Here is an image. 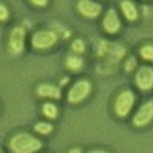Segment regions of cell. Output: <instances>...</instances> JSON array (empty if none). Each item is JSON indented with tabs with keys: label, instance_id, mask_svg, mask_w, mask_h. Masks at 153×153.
I'll return each instance as SVG.
<instances>
[{
	"label": "cell",
	"instance_id": "cell-8",
	"mask_svg": "<svg viewBox=\"0 0 153 153\" xmlns=\"http://www.w3.org/2000/svg\"><path fill=\"white\" fill-rule=\"evenodd\" d=\"M136 84L143 91H149L153 87V69L149 66L141 68L136 72Z\"/></svg>",
	"mask_w": 153,
	"mask_h": 153
},
{
	"label": "cell",
	"instance_id": "cell-12",
	"mask_svg": "<svg viewBox=\"0 0 153 153\" xmlns=\"http://www.w3.org/2000/svg\"><path fill=\"white\" fill-rule=\"evenodd\" d=\"M121 9H123V12H124L126 19H129V20H136L138 12H136L135 5L130 2V0H123V2H121Z\"/></svg>",
	"mask_w": 153,
	"mask_h": 153
},
{
	"label": "cell",
	"instance_id": "cell-10",
	"mask_svg": "<svg viewBox=\"0 0 153 153\" xmlns=\"http://www.w3.org/2000/svg\"><path fill=\"white\" fill-rule=\"evenodd\" d=\"M103 26L110 34H115L120 29V19H118V14L115 12V9H109L106 12L104 20H103Z\"/></svg>",
	"mask_w": 153,
	"mask_h": 153
},
{
	"label": "cell",
	"instance_id": "cell-15",
	"mask_svg": "<svg viewBox=\"0 0 153 153\" xmlns=\"http://www.w3.org/2000/svg\"><path fill=\"white\" fill-rule=\"evenodd\" d=\"M35 130H37L38 133L48 135V133L52 132V126L48 124V123H38V124H35Z\"/></svg>",
	"mask_w": 153,
	"mask_h": 153
},
{
	"label": "cell",
	"instance_id": "cell-23",
	"mask_svg": "<svg viewBox=\"0 0 153 153\" xmlns=\"http://www.w3.org/2000/svg\"><path fill=\"white\" fill-rule=\"evenodd\" d=\"M60 83H61V86H63V84H66V83H68V78H63Z\"/></svg>",
	"mask_w": 153,
	"mask_h": 153
},
{
	"label": "cell",
	"instance_id": "cell-11",
	"mask_svg": "<svg viewBox=\"0 0 153 153\" xmlns=\"http://www.w3.org/2000/svg\"><path fill=\"white\" fill-rule=\"evenodd\" d=\"M38 95L42 97H49V98H60V89L55 86H51V84H40L37 89Z\"/></svg>",
	"mask_w": 153,
	"mask_h": 153
},
{
	"label": "cell",
	"instance_id": "cell-9",
	"mask_svg": "<svg viewBox=\"0 0 153 153\" xmlns=\"http://www.w3.org/2000/svg\"><path fill=\"white\" fill-rule=\"evenodd\" d=\"M78 11L86 17H97L101 12V6L92 0H80L78 2Z\"/></svg>",
	"mask_w": 153,
	"mask_h": 153
},
{
	"label": "cell",
	"instance_id": "cell-17",
	"mask_svg": "<svg viewBox=\"0 0 153 153\" xmlns=\"http://www.w3.org/2000/svg\"><path fill=\"white\" fill-rule=\"evenodd\" d=\"M72 49L75 51V52H83V51H84V43H83V40H75V42L72 43Z\"/></svg>",
	"mask_w": 153,
	"mask_h": 153
},
{
	"label": "cell",
	"instance_id": "cell-19",
	"mask_svg": "<svg viewBox=\"0 0 153 153\" xmlns=\"http://www.w3.org/2000/svg\"><path fill=\"white\" fill-rule=\"evenodd\" d=\"M0 12H2V20H6L8 11H6V6H5V5H0Z\"/></svg>",
	"mask_w": 153,
	"mask_h": 153
},
{
	"label": "cell",
	"instance_id": "cell-1",
	"mask_svg": "<svg viewBox=\"0 0 153 153\" xmlns=\"http://www.w3.org/2000/svg\"><path fill=\"white\" fill-rule=\"evenodd\" d=\"M124 55H126V48L118 45V43H115V42L101 40L97 46V57H100L103 60V65H101L100 71L103 68L117 66Z\"/></svg>",
	"mask_w": 153,
	"mask_h": 153
},
{
	"label": "cell",
	"instance_id": "cell-16",
	"mask_svg": "<svg viewBox=\"0 0 153 153\" xmlns=\"http://www.w3.org/2000/svg\"><path fill=\"white\" fill-rule=\"evenodd\" d=\"M141 57L146 58V60H153V46L152 45L141 48Z\"/></svg>",
	"mask_w": 153,
	"mask_h": 153
},
{
	"label": "cell",
	"instance_id": "cell-6",
	"mask_svg": "<svg viewBox=\"0 0 153 153\" xmlns=\"http://www.w3.org/2000/svg\"><path fill=\"white\" fill-rule=\"evenodd\" d=\"M25 35H26V31L23 28H14L9 34V52L19 55L23 51V43H25Z\"/></svg>",
	"mask_w": 153,
	"mask_h": 153
},
{
	"label": "cell",
	"instance_id": "cell-3",
	"mask_svg": "<svg viewBox=\"0 0 153 153\" xmlns=\"http://www.w3.org/2000/svg\"><path fill=\"white\" fill-rule=\"evenodd\" d=\"M135 103V95L130 91H123L115 101V112L120 117H126L127 113L132 110V106Z\"/></svg>",
	"mask_w": 153,
	"mask_h": 153
},
{
	"label": "cell",
	"instance_id": "cell-4",
	"mask_svg": "<svg viewBox=\"0 0 153 153\" xmlns=\"http://www.w3.org/2000/svg\"><path fill=\"white\" fill-rule=\"evenodd\" d=\"M57 34L54 31H37L34 35H32V46L37 48V49H46V48H51L54 46L55 42H57Z\"/></svg>",
	"mask_w": 153,
	"mask_h": 153
},
{
	"label": "cell",
	"instance_id": "cell-21",
	"mask_svg": "<svg viewBox=\"0 0 153 153\" xmlns=\"http://www.w3.org/2000/svg\"><path fill=\"white\" fill-rule=\"evenodd\" d=\"M89 153H107L104 150H94V152H89Z\"/></svg>",
	"mask_w": 153,
	"mask_h": 153
},
{
	"label": "cell",
	"instance_id": "cell-13",
	"mask_svg": "<svg viewBox=\"0 0 153 153\" xmlns=\"http://www.w3.org/2000/svg\"><path fill=\"white\" fill-rule=\"evenodd\" d=\"M66 66L71 71H80L83 68V58L76 57V55H69L66 58Z\"/></svg>",
	"mask_w": 153,
	"mask_h": 153
},
{
	"label": "cell",
	"instance_id": "cell-7",
	"mask_svg": "<svg viewBox=\"0 0 153 153\" xmlns=\"http://www.w3.org/2000/svg\"><path fill=\"white\" fill-rule=\"evenodd\" d=\"M152 118H153V101H147L136 112L135 118H133V124L138 127H143V126L149 124L152 121Z\"/></svg>",
	"mask_w": 153,
	"mask_h": 153
},
{
	"label": "cell",
	"instance_id": "cell-14",
	"mask_svg": "<svg viewBox=\"0 0 153 153\" xmlns=\"http://www.w3.org/2000/svg\"><path fill=\"white\" fill-rule=\"evenodd\" d=\"M43 113L46 115L48 118H57V107L54 104L48 103V104L43 106Z\"/></svg>",
	"mask_w": 153,
	"mask_h": 153
},
{
	"label": "cell",
	"instance_id": "cell-22",
	"mask_svg": "<svg viewBox=\"0 0 153 153\" xmlns=\"http://www.w3.org/2000/svg\"><path fill=\"white\" fill-rule=\"evenodd\" d=\"M69 153H81V152H80V150H78V149H72V150H71V152H69Z\"/></svg>",
	"mask_w": 153,
	"mask_h": 153
},
{
	"label": "cell",
	"instance_id": "cell-18",
	"mask_svg": "<svg viewBox=\"0 0 153 153\" xmlns=\"http://www.w3.org/2000/svg\"><path fill=\"white\" fill-rule=\"evenodd\" d=\"M135 65H136V60H135V58H130L129 61L126 63V71H129V72H130V71L135 68Z\"/></svg>",
	"mask_w": 153,
	"mask_h": 153
},
{
	"label": "cell",
	"instance_id": "cell-20",
	"mask_svg": "<svg viewBox=\"0 0 153 153\" xmlns=\"http://www.w3.org/2000/svg\"><path fill=\"white\" fill-rule=\"evenodd\" d=\"M31 2H32L34 5H37V6H45V5L48 3V0H31Z\"/></svg>",
	"mask_w": 153,
	"mask_h": 153
},
{
	"label": "cell",
	"instance_id": "cell-2",
	"mask_svg": "<svg viewBox=\"0 0 153 153\" xmlns=\"http://www.w3.org/2000/svg\"><path fill=\"white\" fill-rule=\"evenodd\" d=\"M9 147L14 153H34L42 149V143L29 133H17L12 136Z\"/></svg>",
	"mask_w": 153,
	"mask_h": 153
},
{
	"label": "cell",
	"instance_id": "cell-5",
	"mask_svg": "<svg viewBox=\"0 0 153 153\" xmlns=\"http://www.w3.org/2000/svg\"><path fill=\"white\" fill-rule=\"evenodd\" d=\"M91 89H92L91 83L86 81V80H81V81L75 83L72 86V89L69 91V95H68V100L71 103H80V101H83L89 95Z\"/></svg>",
	"mask_w": 153,
	"mask_h": 153
}]
</instances>
